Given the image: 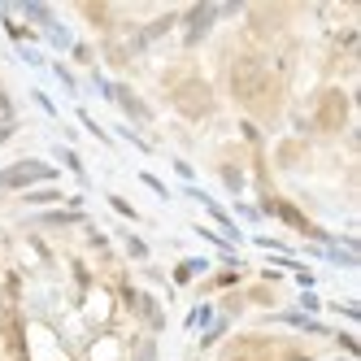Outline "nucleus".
Returning a JSON list of instances; mask_svg holds the SVG:
<instances>
[{"label":"nucleus","mask_w":361,"mask_h":361,"mask_svg":"<svg viewBox=\"0 0 361 361\" xmlns=\"http://www.w3.org/2000/svg\"><path fill=\"white\" fill-rule=\"evenodd\" d=\"M53 174L57 170L44 166V161H22V166H13V170L0 174V188H27V183H35V178H53Z\"/></svg>","instance_id":"3"},{"label":"nucleus","mask_w":361,"mask_h":361,"mask_svg":"<svg viewBox=\"0 0 361 361\" xmlns=\"http://www.w3.org/2000/svg\"><path fill=\"white\" fill-rule=\"evenodd\" d=\"M114 209H118L122 218H135V209H131V204H126V200H118V196H114Z\"/></svg>","instance_id":"5"},{"label":"nucleus","mask_w":361,"mask_h":361,"mask_svg":"<svg viewBox=\"0 0 361 361\" xmlns=\"http://www.w3.org/2000/svg\"><path fill=\"white\" fill-rule=\"evenodd\" d=\"M274 74L262 66V61H252V57H240L235 70H231V96L240 100L244 109H270L274 105Z\"/></svg>","instance_id":"1"},{"label":"nucleus","mask_w":361,"mask_h":361,"mask_svg":"<svg viewBox=\"0 0 361 361\" xmlns=\"http://www.w3.org/2000/svg\"><path fill=\"white\" fill-rule=\"evenodd\" d=\"M344 122H348V96L340 87H326L318 100V126L322 131H344Z\"/></svg>","instance_id":"2"},{"label":"nucleus","mask_w":361,"mask_h":361,"mask_svg":"<svg viewBox=\"0 0 361 361\" xmlns=\"http://www.w3.org/2000/svg\"><path fill=\"white\" fill-rule=\"evenodd\" d=\"M274 214H279L283 222H288V226H296V231H305V235H318V231H314V226H309V222H305V214L296 209V204H288V200H279V204H274Z\"/></svg>","instance_id":"4"}]
</instances>
